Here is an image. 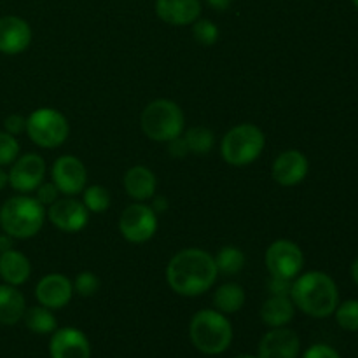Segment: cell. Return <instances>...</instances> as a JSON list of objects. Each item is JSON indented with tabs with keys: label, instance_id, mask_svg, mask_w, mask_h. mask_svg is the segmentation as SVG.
<instances>
[{
	"label": "cell",
	"instance_id": "cell-2",
	"mask_svg": "<svg viewBox=\"0 0 358 358\" xmlns=\"http://www.w3.org/2000/svg\"><path fill=\"white\" fill-rule=\"evenodd\" d=\"M290 299L297 310L313 318H327L339 304L336 282L322 271H308L294 278Z\"/></svg>",
	"mask_w": 358,
	"mask_h": 358
},
{
	"label": "cell",
	"instance_id": "cell-33",
	"mask_svg": "<svg viewBox=\"0 0 358 358\" xmlns=\"http://www.w3.org/2000/svg\"><path fill=\"white\" fill-rule=\"evenodd\" d=\"M3 128H6L7 133L17 136L23 131H27V119L20 114H13L9 115V117H6V121H3Z\"/></svg>",
	"mask_w": 358,
	"mask_h": 358
},
{
	"label": "cell",
	"instance_id": "cell-7",
	"mask_svg": "<svg viewBox=\"0 0 358 358\" xmlns=\"http://www.w3.org/2000/svg\"><path fill=\"white\" fill-rule=\"evenodd\" d=\"M70 126L65 115L51 107H42L27 117V135L42 149H56L69 138Z\"/></svg>",
	"mask_w": 358,
	"mask_h": 358
},
{
	"label": "cell",
	"instance_id": "cell-30",
	"mask_svg": "<svg viewBox=\"0 0 358 358\" xmlns=\"http://www.w3.org/2000/svg\"><path fill=\"white\" fill-rule=\"evenodd\" d=\"M192 35L203 45H213L219 38V28L210 20H196L192 23Z\"/></svg>",
	"mask_w": 358,
	"mask_h": 358
},
{
	"label": "cell",
	"instance_id": "cell-23",
	"mask_svg": "<svg viewBox=\"0 0 358 358\" xmlns=\"http://www.w3.org/2000/svg\"><path fill=\"white\" fill-rule=\"evenodd\" d=\"M245 299V290L240 283H224L213 294V306H215L217 311L224 315H233L236 311H240L243 308Z\"/></svg>",
	"mask_w": 358,
	"mask_h": 358
},
{
	"label": "cell",
	"instance_id": "cell-6",
	"mask_svg": "<svg viewBox=\"0 0 358 358\" xmlns=\"http://www.w3.org/2000/svg\"><path fill=\"white\" fill-rule=\"evenodd\" d=\"M140 124L143 133L154 142H170L184 133L185 117L182 108L175 101L154 100L143 108L140 115Z\"/></svg>",
	"mask_w": 358,
	"mask_h": 358
},
{
	"label": "cell",
	"instance_id": "cell-24",
	"mask_svg": "<svg viewBox=\"0 0 358 358\" xmlns=\"http://www.w3.org/2000/svg\"><path fill=\"white\" fill-rule=\"evenodd\" d=\"M24 325L34 334H52L58 329L52 311L45 306H34L24 311Z\"/></svg>",
	"mask_w": 358,
	"mask_h": 358
},
{
	"label": "cell",
	"instance_id": "cell-11",
	"mask_svg": "<svg viewBox=\"0 0 358 358\" xmlns=\"http://www.w3.org/2000/svg\"><path fill=\"white\" fill-rule=\"evenodd\" d=\"M7 177H9V184L14 191L21 192V194L34 192L35 189L44 182V157L34 152L17 157V159L10 164V171L7 173Z\"/></svg>",
	"mask_w": 358,
	"mask_h": 358
},
{
	"label": "cell",
	"instance_id": "cell-22",
	"mask_svg": "<svg viewBox=\"0 0 358 358\" xmlns=\"http://www.w3.org/2000/svg\"><path fill=\"white\" fill-rule=\"evenodd\" d=\"M296 306L289 296H271L261 310V318L268 327H285L289 322H292Z\"/></svg>",
	"mask_w": 358,
	"mask_h": 358
},
{
	"label": "cell",
	"instance_id": "cell-17",
	"mask_svg": "<svg viewBox=\"0 0 358 358\" xmlns=\"http://www.w3.org/2000/svg\"><path fill=\"white\" fill-rule=\"evenodd\" d=\"M31 42V28L23 17H0V52L7 56L21 55Z\"/></svg>",
	"mask_w": 358,
	"mask_h": 358
},
{
	"label": "cell",
	"instance_id": "cell-13",
	"mask_svg": "<svg viewBox=\"0 0 358 358\" xmlns=\"http://www.w3.org/2000/svg\"><path fill=\"white\" fill-rule=\"evenodd\" d=\"M308 170H310L308 157L301 150L290 149L283 150L273 161L271 177L276 184L283 185V187H292L306 178Z\"/></svg>",
	"mask_w": 358,
	"mask_h": 358
},
{
	"label": "cell",
	"instance_id": "cell-1",
	"mask_svg": "<svg viewBox=\"0 0 358 358\" xmlns=\"http://www.w3.org/2000/svg\"><path fill=\"white\" fill-rule=\"evenodd\" d=\"M219 276L215 259L201 248H184L170 259L166 266V280L175 294L196 297L213 287Z\"/></svg>",
	"mask_w": 358,
	"mask_h": 358
},
{
	"label": "cell",
	"instance_id": "cell-29",
	"mask_svg": "<svg viewBox=\"0 0 358 358\" xmlns=\"http://www.w3.org/2000/svg\"><path fill=\"white\" fill-rule=\"evenodd\" d=\"M20 156V142L14 135L0 131V166H9Z\"/></svg>",
	"mask_w": 358,
	"mask_h": 358
},
{
	"label": "cell",
	"instance_id": "cell-31",
	"mask_svg": "<svg viewBox=\"0 0 358 358\" xmlns=\"http://www.w3.org/2000/svg\"><path fill=\"white\" fill-rule=\"evenodd\" d=\"M73 292H77L83 297H91L98 292L100 289V280L94 273L91 271H83L76 276L73 280Z\"/></svg>",
	"mask_w": 358,
	"mask_h": 358
},
{
	"label": "cell",
	"instance_id": "cell-4",
	"mask_svg": "<svg viewBox=\"0 0 358 358\" xmlns=\"http://www.w3.org/2000/svg\"><path fill=\"white\" fill-rule=\"evenodd\" d=\"M189 338L205 355H220L233 341V325L217 310H201L191 318Z\"/></svg>",
	"mask_w": 358,
	"mask_h": 358
},
{
	"label": "cell",
	"instance_id": "cell-26",
	"mask_svg": "<svg viewBox=\"0 0 358 358\" xmlns=\"http://www.w3.org/2000/svg\"><path fill=\"white\" fill-rule=\"evenodd\" d=\"M184 138L187 142L189 152L198 154V156L208 154L215 145V135L212 129L205 128V126H194L185 133Z\"/></svg>",
	"mask_w": 358,
	"mask_h": 358
},
{
	"label": "cell",
	"instance_id": "cell-32",
	"mask_svg": "<svg viewBox=\"0 0 358 358\" xmlns=\"http://www.w3.org/2000/svg\"><path fill=\"white\" fill-rule=\"evenodd\" d=\"M35 192H37V196H35V198H37V201L44 206L52 205V203L58 199V194H59L58 187H56L52 182H45V184L42 182V184L35 189Z\"/></svg>",
	"mask_w": 358,
	"mask_h": 358
},
{
	"label": "cell",
	"instance_id": "cell-36",
	"mask_svg": "<svg viewBox=\"0 0 358 358\" xmlns=\"http://www.w3.org/2000/svg\"><path fill=\"white\" fill-rule=\"evenodd\" d=\"M168 150H170V154L173 157H184L189 154V147H187V142H185L184 135L177 136V138L170 140L168 142Z\"/></svg>",
	"mask_w": 358,
	"mask_h": 358
},
{
	"label": "cell",
	"instance_id": "cell-35",
	"mask_svg": "<svg viewBox=\"0 0 358 358\" xmlns=\"http://www.w3.org/2000/svg\"><path fill=\"white\" fill-rule=\"evenodd\" d=\"M303 358H341L332 346L329 345H313L304 352Z\"/></svg>",
	"mask_w": 358,
	"mask_h": 358
},
{
	"label": "cell",
	"instance_id": "cell-40",
	"mask_svg": "<svg viewBox=\"0 0 358 358\" xmlns=\"http://www.w3.org/2000/svg\"><path fill=\"white\" fill-rule=\"evenodd\" d=\"M7 184H9V177H7V173L3 171V168L0 166V191H2Z\"/></svg>",
	"mask_w": 358,
	"mask_h": 358
},
{
	"label": "cell",
	"instance_id": "cell-5",
	"mask_svg": "<svg viewBox=\"0 0 358 358\" xmlns=\"http://www.w3.org/2000/svg\"><path fill=\"white\" fill-rule=\"evenodd\" d=\"M266 145V136L259 126L243 122L224 135L220 143V154L229 166L243 168L254 163L262 154Z\"/></svg>",
	"mask_w": 358,
	"mask_h": 358
},
{
	"label": "cell",
	"instance_id": "cell-18",
	"mask_svg": "<svg viewBox=\"0 0 358 358\" xmlns=\"http://www.w3.org/2000/svg\"><path fill=\"white\" fill-rule=\"evenodd\" d=\"M156 14L171 27H187L201 16L199 0H156Z\"/></svg>",
	"mask_w": 358,
	"mask_h": 358
},
{
	"label": "cell",
	"instance_id": "cell-27",
	"mask_svg": "<svg viewBox=\"0 0 358 358\" xmlns=\"http://www.w3.org/2000/svg\"><path fill=\"white\" fill-rule=\"evenodd\" d=\"M83 203L90 213H103L110 206V194L103 185H91L83 191Z\"/></svg>",
	"mask_w": 358,
	"mask_h": 358
},
{
	"label": "cell",
	"instance_id": "cell-20",
	"mask_svg": "<svg viewBox=\"0 0 358 358\" xmlns=\"http://www.w3.org/2000/svg\"><path fill=\"white\" fill-rule=\"evenodd\" d=\"M30 275L31 264L27 255L14 248L0 252V278L3 280V283L20 287L30 278Z\"/></svg>",
	"mask_w": 358,
	"mask_h": 358
},
{
	"label": "cell",
	"instance_id": "cell-34",
	"mask_svg": "<svg viewBox=\"0 0 358 358\" xmlns=\"http://www.w3.org/2000/svg\"><path fill=\"white\" fill-rule=\"evenodd\" d=\"M268 289H269V292H271V296H289L290 297L292 280L278 278V276H271Z\"/></svg>",
	"mask_w": 358,
	"mask_h": 358
},
{
	"label": "cell",
	"instance_id": "cell-14",
	"mask_svg": "<svg viewBox=\"0 0 358 358\" xmlns=\"http://www.w3.org/2000/svg\"><path fill=\"white\" fill-rule=\"evenodd\" d=\"M73 296V283L59 273H51L38 280L35 287V297L41 306L49 310H62Z\"/></svg>",
	"mask_w": 358,
	"mask_h": 358
},
{
	"label": "cell",
	"instance_id": "cell-37",
	"mask_svg": "<svg viewBox=\"0 0 358 358\" xmlns=\"http://www.w3.org/2000/svg\"><path fill=\"white\" fill-rule=\"evenodd\" d=\"M206 2H208V6L213 7V9L226 10V9H229V6L233 0H206Z\"/></svg>",
	"mask_w": 358,
	"mask_h": 358
},
{
	"label": "cell",
	"instance_id": "cell-39",
	"mask_svg": "<svg viewBox=\"0 0 358 358\" xmlns=\"http://www.w3.org/2000/svg\"><path fill=\"white\" fill-rule=\"evenodd\" d=\"M166 199H163V198H156L154 199V206H152V210L154 212H161V210H166Z\"/></svg>",
	"mask_w": 358,
	"mask_h": 358
},
{
	"label": "cell",
	"instance_id": "cell-42",
	"mask_svg": "<svg viewBox=\"0 0 358 358\" xmlns=\"http://www.w3.org/2000/svg\"><path fill=\"white\" fill-rule=\"evenodd\" d=\"M236 358H257V357H254V355H240V357H236Z\"/></svg>",
	"mask_w": 358,
	"mask_h": 358
},
{
	"label": "cell",
	"instance_id": "cell-41",
	"mask_svg": "<svg viewBox=\"0 0 358 358\" xmlns=\"http://www.w3.org/2000/svg\"><path fill=\"white\" fill-rule=\"evenodd\" d=\"M352 278H353V282L358 285V257L353 261V264H352Z\"/></svg>",
	"mask_w": 358,
	"mask_h": 358
},
{
	"label": "cell",
	"instance_id": "cell-19",
	"mask_svg": "<svg viewBox=\"0 0 358 358\" xmlns=\"http://www.w3.org/2000/svg\"><path fill=\"white\" fill-rule=\"evenodd\" d=\"M122 185H124V191L128 192L129 198L143 203L147 199H152L154 194H156L157 178L152 170L142 166V164H136V166L129 168L126 171L124 178H122Z\"/></svg>",
	"mask_w": 358,
	"mask_h": 358
},
{
	"label": "cell",
	"instance_id": "cell-12",
	"mask_svg": "<svg viewBox=\"0 0 358 358\" xmlns=\"http://www.w3.org/2000/svg\"><path fill=\"white\" fill-rule=\"evenodd\" d=\"M51 178L59 194L77 196L86 189L87 171L79 157L59 156L51 168Z\"/></svg>",
	"mask_w": 358,
	"mask_h": 358
},
{
	"label": "cell",
	"instance_id": "cell-3",
	"mask_svg": "<svg viewBox=\"0 0 358 358\" xmlns=\"http://www.w3.org/2000/svg\"><path fill=\"white\" fill-rule=\"evenodd\" d=\"M45 222V206L27 194H17L0 206V227L14 240H30Z\"/></svg>",
	"mask_w": 358,
	"mask_h": 358
},
{
	"label": "cell",
	"instance_id": "cell-8",
	"mask_svg": "<svg viewBox=\"0 0 358 358\" xmlns=\"http://www.w3.org/2000/svg\"><path fill=\"white\" fill-rule=\"evenodd\" d=\"M157 231V213L145 203L126 206L119 217V233L129 243H145Z\"/></svg>",
	"mask_w": 358,
	"mask_h": 358
},
{
	"label": "cell",
	"instance_id": "cell-16",
	"mask_svg": "<svg viewBox=\"0 0 358 358\" xmlns=\"http://www.w3.org/2000/svg\"><path fill=\"white\" fill-rule=\"evenodd\" d=\"M51 358H91V346L86 334L79 329H56L49 341Z\"/></svg>",
	"mask_w": 358,
	"mask_h": 358
},
{
	"label": "cell",
	"instance_id": "cell-21",
	"mask_svg": "<svg viewBox=\"0 0 358 358\" xmlns=\"http://www.w3.org/2000/svg\"><path fill=\"white\" fill-rule=\"evenodd\" d=\"M27 311V301L24 296L13 285H0V324L14 325L23 320Z\"/></svg>",
	"mask_w": 358,
	"mask_h": 358
},
{
	"label": "cell",
	"instance_id": "cell-9",
	"mask_svg": "<svg viewBox=\"0 0 358 358\" xmlns=\"http://www.w3.org/2000/svg\"><path fill=\"white\" fill-rule=\"evenodd\" d=\"M304 254L299 245L290 240H276L266 250V268L269 275L294 280L301 275Z\"/></svg>",
	"mask_w": 358,
	"mask_h": 358
},
{
	"label": "cell",
	"instance_id": "cell-38",
	"mask_svg": "<svg viewBox=\"0 0 358 358\" xmlns=\"http://www.w3.org/2000/svg\"><path fill=\"white\" fill-rule=\"evenodd\" d=\"M13 240H14V238H10L9 234L3 233L2 236H0V252L13 248Z\"/></svg>",
	"mask_w": 358,
	"mask_h": 358
},
{
	"label": "cell",
	"instance_id": "cell-43",
	"mask_svg": "<svg viewBox=\"0 0 358 358\" xmlns=\"http://www.w3.org/2000/svg\"><path fill=\"white\" fill-rule=\"evenodd\" d=\"M352 2H353V6H355L357 9H358V0H352Z\"/></svg>",
	"mask_w": 358,
	"mask_h": 358
},
{
	"label": "cell",
	"instance_id": "cell-28",
	"mask_svg": "<svg viewBox=\"0 0 358 358\" xmlns=\"http://www.w3.org/2000/svg\"><path fill=\"white\" fill-rule=\"evenodd\" d=\"M334 313H336V322L339 324V327L350 332L358 331V301L357 299H350V301H345V303L338 304Z\"/></svg>",
	"mask_w": 358,
	"mask_h": 358
},
{
	"label": "cell",
	"instance_id": "cell-10",
	"mask_svg": "<svg viewBox=\"0 0 358 358\" xmlns=\"http://www.w3.org/2000/svg\"><path fill=\"white\" fill-rule=\"evenodd\" d=\"M45 217L52 226L58 227L63 233H79L90 222V210L73 196H66L49 205L45 210Z\"/></svg>",
	"mask_w": 358,
	"mask_h": 358
},
{
	"label": "cell",
	"instance_id": "cell-15",
	"mask_svg": "<svg viewBox=\"0 0 358 358\" xmlns=\"http://www.w3.org/2000/svg\"><path fill=\"white\" fill-rule=\"evenodd\" d=\"M301 339L294 331L285 327L271 329L259 343L257 358H297Z\"/></svg>",
	"mask_w": 358,
	"mask_h": 358
},
{
	"label": "cell",
	"instance_id": "cell-25",
	"mask_svg": "<svg viewBox=\"0 0 358 358\" xmlns=\"http://www.w3.org/2000/svg\"><path fill=\"white\" fill-rule=\"evenodd\" d=\"M215 266L219 269V273L226 276H234L245 268V257L243 250H240L238 247H233V245H227V247H222L219 252H217L215 257Z\"/></svg>",
	"mask_w": 358,
	"mask_h": 358
}]
</instances>
